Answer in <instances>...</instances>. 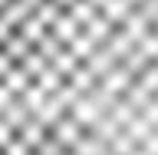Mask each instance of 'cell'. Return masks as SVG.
<instances>
[{
    "instance_id": "obj_1",
    "label": "cell",
    "mask_w": 158,
    "mask_h": 155,
    "mask_svg": "<svg viewBox=\"0 0 158 155\" xmlns=\"http://www.w3.org/2000/svg\"><path fill=\"white\" fill-rule=\"evenodd\" d=\"M0 155H158V0H0Z\"/></svg>"
}]
</instances>
